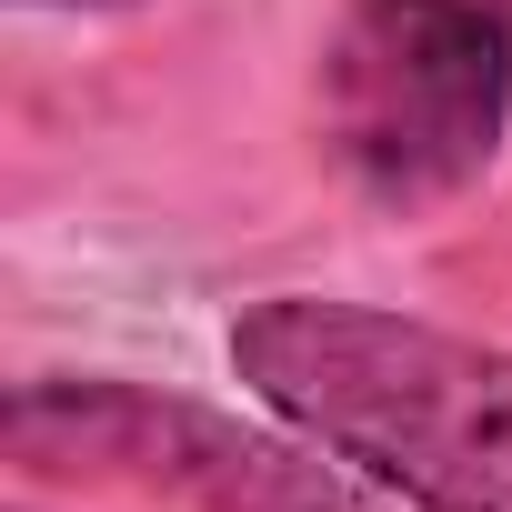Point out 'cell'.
<instances>
[{
	"instance_id": "obj_4",
	"label": "cell",
	"mask_w": 512,
	"mask_h": 512,
	"mask_svg": "<svg viewBox=\"0 0 512 512\" xmlns=\"http://www.w3.org/2000/svg\"><path fill=\"white\" fill-rule=\"evenodd\" d=\"M21 11H121V0H21Z\"/></svg>"
},
{
	"instance_id": "obj_3",
	"label": "cell",
	"mask_w": 512,
	"mask_h": 512,
	"mask_svg": "<svg viewBox=\"0 0 512 512\" xmlns=\"http://www.w3.org/2000/svg\"><path fill=\"white\" fill-rule=\"evenodd\" d=\"M11 452L31 472H111L181 492L201 512H352V482L322 442L241 432L231 412H201L151 382H21L11 392Z\"/></svg>"
},
{
	"instance_id": "obj_2",
	"label": "cell",
	"mask_w": 512,
	"mask_h": 512,
	"mask_svg": "<svg viewBox=\"0 0 512 512\" xmlns=\"http://www.w3.org/2000/svg\"><path fill=\"white\" fill-rule=\"evenodd\" d=\"M512 131V0H352L322 51V151L382 211L462 201Z\"/></svg>"
},
{
	"instance_id": "obj_1",
	"label": "cell",
	"mask_w": 512,
	"mask_h": 512,
	"mask_svg": "<svg viewBox=\"0 0 512 512\" xmlns=\"http://www.w3.org/2000/svg\"><path fill=\"white\" fill-rule=\"evenodd\" d=\"M231 372L272 422L412 512H512V352L382 312L272 292L231 322Z\"/></svg>"
}]
</instances>
